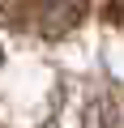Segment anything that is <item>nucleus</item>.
<instances>
[{
  "label": "nucleus",
  "instance_id": "1",
  "mask_svg": "<svg viewBox=\"0 0 124 128\" xmlns=\"http://www.w3.org/2000/svg\"><path fill=\"white\" fill-rule=\"evenodd\" d=\"M0 17H5L13 30L39 34V38H60L64 30L77 26L81 4L77 0H5Z\"/></svg>",
  "mask_w": 124,
  "mask_h": 128
},
{
  "label": "nucleus",
  "instance_id": "2",
  "mask_svg": "<svg viewBox=\"0 0 124 128\" xmlns=\"http://www.w3.org/2000/svg\"><path fill=\"white\" fill-rule=\"evenodd\" d=\"M111 17H120V22H124V0H120V9H111Z\"/></svg>",
  "mask_w": 124,
  "mask_h": 128
}]
</instances>
